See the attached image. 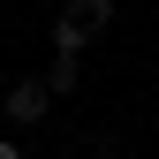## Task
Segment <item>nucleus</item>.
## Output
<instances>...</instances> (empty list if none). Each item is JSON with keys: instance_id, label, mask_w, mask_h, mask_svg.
<instances>
[{"instance_id": "obj_1", "label": "nucleus", "mask_w": 159, "mask_h": 159, "mask_svg": "<svg viewBox=\"0 0 159 159\" xmlns=\"http://www.w3.org/2000/svg\"><path fill=\"white\" fill-rule=\"evenodd\" d=\"M46 106H53V84H46V76H23V84H8V121H38Z\"/></svg>"}, {"instance_id": "obj_2", "label": "nucleus", "mask_w": 159, "mask_h": 159, "mask_svg": "<svg viewBox=\"0 0 159 159\" xmlns=\"http://www.w3.org/2000/svg\"><path fill=\"white\" fill-rule=\"evenodd\" d=\"M61 23H76L84 38H98V30L114 23V0H68V15H61Z\"/></svg>"}, {"instance_id": "obj_3", "label": "nucleus", "mask_w": 159, "mask_h": 159, "mask_svg": "<svg viewBox=\"0 0 159 159\" xmlns=\"http://www.w3.org/2000/svg\"><path fill=\"white\" fill-rule=\"evenodd\" d=\"M84 46H91V38L76 30V23H53V53H68V61H76V53H84Z\"/></svg>"}, {"instance_id": "obj_4", "label": "nucleus", "mask_w": 159, "mask_h": 159, "mask_svg": "<svg viewBox=\"0 0 159 159\" xmlns=\"http://www.w3.org/2000/svg\"><path fill=\"white\" fill-rule=\"evenodd\" d=\"M46 84L53 91H76V61H68V53H53V76H46Z\"/></svg>"}, {"instance_id": "obj_5", "label": "nucleus", "mask_w": 159, "mask_h": 159, "mask_svg": "<svg viewBox=\"0 0 159 159\" xmlns=\"http://www.w3.org/2000/svg\"><path fill=\"white\" fill-rule=\"evenodd\" d=\"M0 159H23V144H0Z\"/></svg>"}]
</instances>
